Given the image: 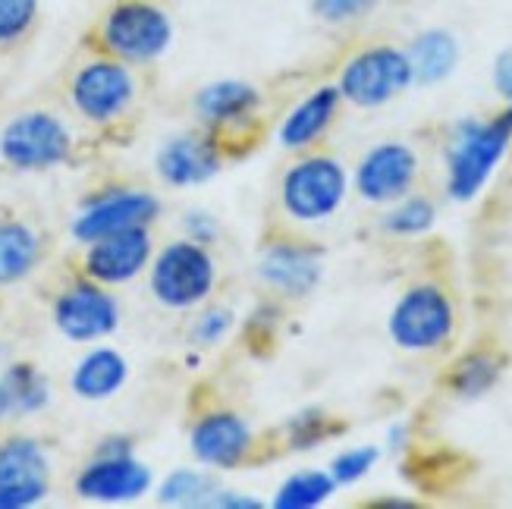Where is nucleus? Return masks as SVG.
I'll return each instance as SVG.
<instances>
[{
  "mask_svg": "<svg viewBox=\"0 0 512 509\" xmlns=\"http://www.w3.org/2000/svg\"><path fill=\"white\" fill-rule=\"evenodd\" d=\"M51 459L35 437H7L0 444V488L26 494L32 503L48 497Z\"/></svg>",
  "mask_w": 512,
  "mask_h": 509,
  "instance_id": "obj_14",
  "label": "nucleus"
},
{
  "mask_svg": "<svg viewBox=\"0 0 512 509\" xmlns=\"http://www.w3.org/2000/svg\"><path fill=\"white\" fill-rule=\"evenodd\" d=\"M230 324H233V315L224 312V308H214V312H208V315L198 318L195 337L202 340V343H217V340H224V334L230 330Z\"/></svg>",
  "mask_w": 512,
  "mask_h": 509,
  "instance_id": "obj_32",
  "label": "nucleus"
},
{
  "mask_svg": "<svg viewBox=\"0 0 512 509\" xmlns=\"http://www.w3.org/2000/svg\"><path fill=\"white\" fill-rule=\"evenodd\" d=\"M148 258H151L148 230L132 227V230L88 242L85 274L88 280H95L101 286L129 283L132 277L142 274V268H148Z\"/></svg>",
  "mask_w": 512,
  "mask_h": 509,
  "instance_id": "obj_13",
  "label": "nucleus"
},
{
  "mask_svg": "<svg viewBox=\"0 0 512 509\" xmlns=\"http://www.w3.org/2000/svg\"><path fill=\"white\" fill-rule=\"evenodd\" d=\"M503 374V362L491 352H469L456 362V368L450 371V390L459 396V400H481L484 393H491Z\"/></svg>",
  "mask_w": 512,
  "mask_h": 509,
  "instance_id": "obj_24",
  "label": "nucleus"
},
{
  "mask_svg": "<svg viewBox=\"0 0 512 509\" xmlns=\"http://www.w3.org/2000/svg\"><path fill=\"white\" fill-rule=\"evenodd\" d=\"M186 227H189V233H192L195 242H208L214 236V224L208 220V214H189Z\"/></svg>",
  "mask_w": 512,
  "mask_h": 509,
  "instance_id": "obj_34",
  "label": "nucleus"
},
{
  "mask_svg": "<svg viewBox=\"0 0 512 509\" xmlns=\"http://www.w3.org/2000/svg\"><path fill=\"white\" fill-rule=\"evenodd\" d=\"M434 220H437L434 202L421 195H403L384 217V230L393 236H421L434 227Z\"/></svg>",
  "mask_w": 512,
  "mask_h": 509,
  "instance_id": "obj_26",
  "label": "nucleus"
},
{
  "mask_svg": "<svg viewBox=\"0 0 512 509\" xmlns=\"http://www.w3.org/2000/svg\"><path fill=\"white\" fill-rule=\"evenodd\" d=\"M340 92L337 85H321L315 88L305 101H299L293 110L286 114L283 126H280V142L286 148H308L315 139L324 136V129L337 117L340 107Z\"/></svg>",
  "mask_w": 512,
  "mask_h": 509,
  "instance_id": "obj_20",
  "label": "nucleus"
},
{
  "mask_svg": "<svg viewBox=\"0 0 512 509\" xmlns=\"http://www.w3.org/2000/svg\"><path fill=\"white\" fill-rule=\"evenodd\" d=\"M418 176L415 151L403 142L374 145L355 167V192L371 205H390L409 195Z\"/></svg>",
  "mask_w": 512,
  "mask_h": 509,
  "instance_id": "obj_11",
  "label": "nucleus"
},
{
  "mask_svg": "<svg viewBox=\"0 0 512 509\" xmlns=\"http://www.w3.org/2000/svg\"><path fill=\"white\" fill-rule=\"evenodd\" d=\"M494 85H497V92L512 104V48L494 60Z\"/></svg>",
  "mask_w": 512,
  "mask_h": 509,
  "instance_id": "obj_33",
  "label": "nucleus"
},
{
  "mask_svg": "<svg viewBox=\"0 0 512 509\" xmlns=\"http://www.w3.org/2000/svg\"><path fill=\"white\" fill-rule=\"evenodd\" d=\"M412 66L406 48L393 44H371V48L352 54L340 70L337 92L355 107H381L399 98L412 85Z\"/></svg>",
  "mask_w": 512,
  "mask_h": 509,
  "instance_id": "obj_3",
  "label": "nucleus"
},
{
  "mask_svg": "<svg viewBox=\"0 0 512 509\" xmlns=\"http://www.w3.org/2000/svg\"><path fill=\"white\" fill-rule=\"evenodd\" d=\"M73 151V136L48 110H29L0 129V158L16 170L60 167Z\"/></svg>",
  "mask_w": 512,
  "mask_h": 509,
  "instance_id": "obj_6",
  "label": "nucleus"
},
{
  "mask_svg": "<svg viewBox=\"0 0 512 509\" xmlns=\"http://www.w3.org/2000/svg\"><path fill=\"white\" fill-rule=\"evenodd\" d=\"M261 277L286 296H308L321 280V258L305 246H271L261 258Z\"/></svg>",
  "mask_w": 512,
  "mask_h": 509,
  "instance_id": "obj_17",
  "label": "nucleus"
},
{
  "mask_svg": "<svg viewBox=\"0 0 512 509\" xmlns=\"http://www.w3.org/2000/svg\"><path fill=\"white\" fill-rule=\"evenodd\" d=\"M512 145V104L491 120H459L447 142V192L472 202Z\"/></svg>",
  "mask_w": 512,
  "mask_h": 509,
  "instance_id": "obj_1",
  "label": "nucleus"
},
{
  "mask_svg": "<svg viewBox=\"0 0 512 509\" xmlns=\"http://www.w3.org/2000/svg\"><path fill=\"white\" fill-rule=\"evenodd\" d=\"M154 217H158V198L154 195L114 189V192L92 198V202L73 217V236L88 246V242L132 230V227H148Z\"/></svg>",
  "mask_w": 512,
  "mask_h": 509,
  "instance_id": "obj_10",
  "label": "nucleus"
},
{
  "mask_svg": "<svg viewBox=\"0 0 512 509\" xmlns=\"http://www.w3.org/2000/svg\"><path fill=\"white\" fill-rule=\"evenodd\" d=\"M0 390L10 409V418H26L41 412L51 403V384L48 378L29 362H16L0 374Z\"/></svg>",
  "mask_w": 512,
  "mask_h": 509,
  "instance_id": "obj_23",
  "label": "nucleus"
},
{
  "mask_svg": "<svg viewBox=\"0 0 512 509\" xmlns=\"http://www.w3.org/2000/svg\"><path fill=\"white\" fill-rule=\"evenodd\" d=\"M381 0H311V16L321 19L324 26H349L371 16Z\"/></svg>",
  "mask_w": 512,
  "mask_h": 509,
  "instance_id": "obj_29",
  "label": "nucleus"
},
{
  "mask_svg": "<svg viewBox=\"0 0 512 509\" xmlns=\"http://www.w3.org/2000/svg\"><path fill=\"white\" fill-rule=\"evenodd\" d=\"M459 38L450 29H421L406 48L412 79L418 85H437L450 79L459 66Z\"/></svg>",
  "mask_w": 512,
  "mask_h": 509,
  "instance_id": "obj_19",
  "label": "nucleus"
},
{
  "mask_svg": "<svg viewBox=\"0 0 512 509\" xmlns=\"http://www.w3.org/2000/svg\"><path fill=\"white\" fill-rule=\"evenodd\" d=\"M214 481L202 472L180 469L161 484V503L170 506H202L214 500Z\"/></svg>",
  "mask_w": 512,
  "mask_h": 509,
  "instance_id": "obj_27",
  "label": "nucleus"
},
{
  "mask_svg": "<svg viewBox=\"0 0 512 509\" xmlns=\"http://www.w3.org/2000/svg\"><path fill=\"white\" fill-rule=\"evenodd\" d=\"M208 506H233V509H258L261 503H258V500H252V497H239V494H227V497H217V494H214V500H211Z\"/></svg>",
  "mask_w": 512,
  "mask_h": 509,
  "instance_id": "obj_36",
  "label": "nucleus"
},
{
  "mask_svg": "<svg viewBox=\"0 0 512 509\" xmlns=\"http://www.w3.org/2000/svg\"><path fill=\"white\" fill-rule=\"evenodd\" d=\"M41 258L38 233L22 220H0V286L26 280Z\"/></svg>",
  "mask_w": 512,
  "mask_h": 509,
  "instance_id": "obj_21",
  "label": "nucleus"
},
{
  "mask_svg": "<svg viewBox=\"0 0 512 509\" xmlns=\"http://www.w3.org/2000/svg\"><path fill=\"white\" fill-rule=\"evenodd\" d=\"M333 491H337V481H333L330 472H299L280 484L274 506L277 509H311V506H321L324 500H330Z\"/></svg>",
  "mask_w": 512,
  "mask_h": 509,
  "instance_id": "obj_25",
  "label": "nucleus"
},
{
  "mask_svg": "<svg viewBox=\"0 0 512 509\" xmlns=\"http://www.w3.org/2000/svg\"><path fill=\"white\" fill-rule=\"evenodd\" d=\"M41 0H0V48L22 41L38 22Z\"/></svg>",
  "mask_w": 512,
  "mask_h": 509,
  "instance_id": "obj_28",
  "label": "nucleus"
},
{
  "mask_svg": "<svg viewBox=\"0 0 512 509\" xmlns=\"http://www.w3.org/2000/svg\"><path fill=\"white\" fill-rule=\"evenodd\" d=\"M136 98V79H132L129 63L117 57H92L82 63L70 82V101L85 120L110 123Z\"/></svg>",
  "mask_w": 512,
  "mask_h": 509,
  "instance_id": "obj_8",
  "label": "nucleus"
},
{
  "mask_svg": "<svg viewBox=\"0 0 512 509\" xmlns=\"http://www.w3.org/2000/svg\"><path fill=\"white\" fill-rule=\"evenodd\" d=\"M120 324V305L101 283L82 280L63 290L54 302V327L73 343L104 340Z\"/></svg>",
  "mask_w": 512,
  "mask_h": 509,
  "instance_id": "obj_9",
  "label": "nucleus"
},
{
  "mask_svg": "<svg viewBox=\"0 0 512 509\" xmlns=\"http://www.w3.org/2000/svg\"><path fill=\"white\" fill-rule=\"evenodd\" d=\"M220 170L217 145L205 136H176L158 151V173L170 186L205 183Z\"/></svg>",
  "mask_w": 512,
  "mask_h": 509,
  "instance_id": "obj_16",
  "label": "nucleus"
},
{
  "mask_svg": "<svg viewBox=\"0 0 512 509\" xmlns=\"http://www.w3.org/2000/svg\"><path fill=\"white\" fill-rule=\"evenodd\" d=\"M346 189L349 180L340 161L318 154V158H305L286 170L280 198L293 220L318 224V220H327L340 211V205L346 202Z\"/></svg>",
  "mask_w": 512,
  "mask_h": 509,
  "instance_id": "obj_5",
  "label": "nucleus"
},
{
  "mask_svg": "<svg viewBox=\"0 0 512 509\" xmlns=\"http://www.w3.org/2000/svg\"><path fill=\"white\" fill-rule=\"evenodd\" d=\"M35 506L26 494L19 491H10V488H0V509H29Z\"/></svg>",
  "mask_w": 512,
  "mask_h": 509,
  "instance_id": "obj_35",
  "label": "nucleus"
},
{
  "mask_svg": "<svg viewBox=\"0 0 512 509\" xmlns=\"http://www.w3.org/2000/svg\"><path fill=\"white\" fill-rule=\"evenodd\" d=\"M286 434H289V447L293 450H311V447H318L321 440H327L333 434V428L324 412L308 409V412H299L293 422L286 425Z\"/></svg>",
  "mask_w": 512,
  "mask_h": 509,
  "instance_id": "obj_30",
  "label": "nucleus"
},
{
  "mask_svg": "<svg viewBox=\"0 0 512 509\" xmlns=\"http://www.w3.org/2000/svg\"><path fill=\"white\" fill-rule=\"evenodd\" d=\"M126 378H129V362L117 349L98 346L92 352H85V356L76 362V368L70 374V387L79 400L101 403V400H110V396L126 384Z\"/></svg>",
  "mask_w": 512,
  "mask_h": 509,
  "instance_id": "obj_18",
  "label": "nucleus"
},
{
  "mask_svg": "<svg viewBox=\"0 0 512 509\" xmlns=\"http://www.w3.org/2000/svg\"><path fill=\"white\" fill-rule=\"evenodd\" d=\"M10 418V409H7V400H4V390H0V422H7Z\"/></svg>",
  "mask_w": 512,
  "mask_h": 509,
  "instance_id": "obj_38",
  "label": "nucleus"
},
{
  "mask_svg": "<svg viewBox=\"0 0 512 509\" xmlns=\"http://www.w3.org/2000/svg\"><path fill=\"white\" fill-rule=\"evenodd\" d=\"M377 506H412L409 500H377Z\"/></svg>",
  "mask_w": 512,
  "mask_h": 509,
  "instance_id": "obj_39",
  "label": "nucleus"
},
{
  "mask_svg": "<svg viewBox=\"0 0 512 509\" xmlns=\"http://www.w3.org/2000/svg\"><path fill=\"white\" fill-rule=\"evenodd\" d=\"M211 286L214 261L195 239L173 242L151 264V293L167 308H192L208 299Z\"/></svg>",
  "mask_w": 512,
  "mask_h": 509,
  "instance_id": "obj_7",
  "label": "nucleus"
},
{
  "mask_svg": "<svg viewBox=\"0 0 512 509\" xmlns=\"http://www.w3.org/2000/svg\"><path fill=\"white\" fill-rule=\"evenodd\" d=\"M258 92L249 82L239 79H220L205 85L195 98L198 114L211 123H233V120H246L252 110L258 107Z\"/></svg>",
  "mask_w": 512,
  "mask_h": 509,
  "instance_id": "obj_22",
  "label": "nucleus"
},
{
  "mask_svg": "<svg viewBox=\"0 0 512 509\" xmlns=\"http://www.w3.org/2000/svg\"><path fill=\"white\" fill-rule=\"evenodd\" d=\"M456 312L447 293L431 283L412 286L396 299L387 330L390 340L406 352H428L453 337Z\"/></svg>",
  "mask_w": 512,
  "mask_h": 509,
  "instance_id": "obj_4",
  "label": "nucleus"
},
{
  "mask_svg": "<svg viewBox=\"0 0 512 509\" xmlns=\"http://www.w3.org/2000/svg\"><path fill=\"white\" fill-rule=\"evenodd\" d=\"M377 459H381V450L377 447H352V450H343L337 459L330 462V475L337 484H355L362 481L374 466Z\"/></svg>",
  "mask_w": 512,
  "mask_h": 509,
  "instance_id": "obj_31",
  "label": "nucleus"
},
{
  "mask_svg": "<svg viewBox=\"0 0 512 509\" xmlns=\"http://www.w3.org/2000/svg\"><path fill=\"white\" fill-rule=\"evenodd\" d=\"M390 447H393V450L406 447V428H393V431H390Z\"/></svg>",
  "mask_w": 512,
  "mask_h": 509,
  "instance_id": "obj_37",
  "label": "nucleus"
},
{
  "mask_svg": "<svg viewBox=\"0 0 512 509\" xmlns=\"http://www.w3.org/2000/svg\"><path fill=\"white\" fill-rule=\"evenodd\" d=\"M249 444H252V431L233 412L205 415L192 428V453L198 456V462L214 469H233L246 456Z\"/></svg>",
  "mask_w": 512,
  "mask_h": 509,
  "instance_id": "obj_15",
  "label": "nucleus"
},
{
  "mask_svg": "<svg viewBox=\"0 0 512 509\" xmlns=\"http://www.w3.org/2000/svg\"><path fill=\"white\" fill-rule=\"evenodd\" d=\"M98 48L129 66L161 60L173 44V19L154 0H117L95 29Z\"/></svg>",
  "mask_w": 512,
  "mask_h": 509,
  "instance_id": "obj_2",
  "label": "nucleus"
},
{
  "mask_svg": "<svg viewBox=\"0 0 512 509\" xmlns=\"http://www.w3.org/2000/svg\"><path fill=\"white\" fill-rule=\"evenodd\" d=\"M151 469L129 453H98L76 475V494L92 503H129L148 494Z\"/></svg>",
  "mask_w": 512,
  "mask_h": 509,
  "instance_id": "obj_12",
  "label": "nucleus"
}]
</instances>
